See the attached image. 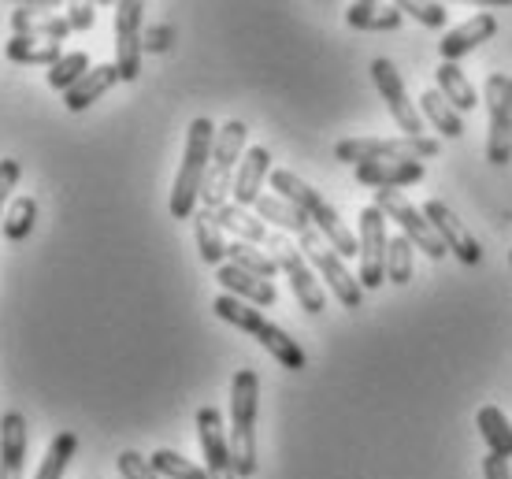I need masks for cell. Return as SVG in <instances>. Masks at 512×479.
<instances>
[{
    "instance_id": "1",
    "label": "cell",
    "mask_w": 512,
    "mask_h": 479,
    "mask_svg": "<svg viewBox=\"0 0 512 479\" xmlns=\"http://www.w3.org/2000/svg\"><path fill=\"white\" fill-rule=\"evenodd\" d=\"M271 190H275V197H282V201H290L294 208H301L308 220H312V227H316V231L331 242V249L338 253V257H342V260L360 257L357 234L342 223L338 208L327 205V197H323L320 190H312L301 175H294V171H286V168H275V171H271Z\"/></svg>"
},
{
    "instance_id": "2",
    "label": "cell",
    "mask_w": 512,
    "mask_h": 479,
    "mask_svg": "<svg viewBox=\"0 0 512 479\" xmlns=\"http://www.w3.org/2000/svg\"><path fill=\"white\" fill-rule=\"evenodd\" d=\"M216 134L208 116H197L186 130V149H182V168L171 186V216L175 220H193V208L201 201L205 190V175L212 164V149H216Z\"/></svg>"
},
{
    "instance_id": "3",
    "label": "cell",
    "mask_w": 512,
    "mask_h": 479,
    "mask_svg": "<svg viewBox=\"0 0 512 479\" xmlns=\"http://www.w3.org/2000/svg\"><path fill=\"white\" fill-rule=\"evenodd\" d=\"M256 409H260V376L238 368L231 379V457L238 479L256 476Z\"/></svg>"
},
{
    "instance_id": "4",
    "label": "cell",
    "mask_w": 512,
    "mask_h": 479,
    "mask_svg": "<svg viewBox=\"0 0 512 479\" xmlns=\"http://www.w3.org/2000/svg\"><path fill=\"white\" fill-rule=\"evenodd\" d=\"M212 312H216L223 324L238 327V331H249V335L264 346V350L275 357V361L282 364V368H290V372H301L308 364L305 350L297 346L294 338L286 335L279 324H271V320H264V312L253 309V305H245V301L231 298V294H219L216 301H212Z\"/></svg>"
},
{
    "instance_id": "5",
    "label": "cell",
    "mask_w": 512,
    "mask_h": 479,
    "mask_svg": "<svg viewBox=\"0 0 512 479\" xmlns=\"http://www.w3.org/2000/svg\"><path fill=\"white\" fill-rule=\"evenodd\" d=\"M442 153V142L438 138H342L334 145V160L342 164H386V160H431V156Z\"/></svg>"
},
{
    "instance_id": "6",
    "label": "cell",
    "mask_w": 512,
    "mask_h": 479,
    "mask_svg": "<svg viewBox=\"0 0 512 479\" xmlns=\"http://www.w3.org/2000/svg\"><path fill=\"white\" fill-rule=\"evenodd\" d=\"M245 138H249V127L242 119H231L223 123L216 134V149H212V164H208L205 175V190H201V201H205L208 212L227 205V194L234 190V175H238V164L245 156Z\"/></svg>"
},
{
    "instance_id": "7",
    "label": "cell",
    "mask_w": 512,
    "mask_h": 479,
    "mask_svg": "<svg viewBox=\"0 0 512 479\" xmlns=\"http://www.w3.org/2000/svg\"><path fill=\"white\" fill-rule=\"evenodd\" d=\"M301 253L305 260L323 275V283L331 286V294L342 301V309H360V301H364V286H360V275H353L346 268V260L338 257L331 249V242L323 238L316 227L312 231L301 234Z\"/></svg>"
},
{
    "instance_id": "8",
    "label": "cell",
    "mask_w": 512,
    "mask_h": 479,
    "mask_svg": "<svg viewBox=\"0 0 512 479\" xmlns=\"http://www.w3.org/2000/svg\"><path fill=\"white\" fill-rule=\"evenodd\" d=\"M375 208H379L390 223H397V231L405 234L412 242V249H420L423 257L442 260L449 253V249L442 246V238L435 234V227H431V220L423 216V208L412 205L401 190H379V194H375Z\"/></svg>"
},
{
    "instance_id": "9",
    "label": "cell",
    "mask_w": 512,
    "mask_h": 479,
    "mask_svg": "<svg viewBox=\"0 0 512 479\" xmlns=\"http://www.w3.org/2000/svg\"><path fill=\"white\" fill-rule=\"evenodd\" d=\"M271 257L279 264V272L290 279V290H294V298L301 301V309L308 316H320L327 309V294H323V286L316 283V275H312V264L305 260V253L286 238V234H271Z\"/></svg>"
},
{
    "instance_id": "10",
    "label": "cell",
    "mask_w": 512,
    "mask_h": 479,
    "mask_svg": "<svg viewBox=\"0 0 512 479\" xmlns=\"http://www.w3.org/2000/svg\"><path fill=\"white\" fill-rule=\"evenodd\" d=\"M490 112V134H487V160L490 164H509L512 160V78L509 75H490L483 86Z\"/></svg>"
},
{
    "instance_id": "11",
    "label": "cell",
    "mask_w": 512,
    "mask_h": 479,
    "mask_svg": "<svg viewBox=\"0 0 512 479\" xmlns=\"http://www.w3.org/2000/svg\"><path fill=\"white\" fill-rule=\"evenodd\" d=\"M360 286L364 290H379L386 283V249H390V231H386V216L375 205L360 208Z\"/></svg>"
},
{
    "instance_id": "12",
    "label": "cell",
    "mask_w": 512,
    "mask_h": 479,
    "mask_svg": "<svg viewBox=\"0 0 512 479\" xmlns=\"http://www.w3.org/2000/svg\"><path fill=\"white\" fill-rule=\"evenodd\" d=\"M141 23H145V4L138 0H123L116 4V71L119 82H134L141 75Z\"/></svg>"
},
{
    "instance_id": "13",
    "label": "cell",
    "mask_w": 512,
    "mask_h": 479,
    "mask_svg": "<svg viewBox=\"0 0 512 479\" xmlns=\"http://www.w3.org/2000/svg\"><path fill=\"white\" fill-rule=\"evenodd\" d=\"M197 439H201L208 479H238L231 457V435H227V424H223L216 405L197 409Z\"/></svg>"
},
{
    "instance_id": "14",
    "label": "cell",
    "mask_w": 512,
    "mask_h": 479,
    "mask_svg": "<svg viewBox=\"0 0 512 479\" xmlns=\"http://www.w3.org/2000/svg\"><path fill=\"white\" fill-rule=\"evenodd\" d=\"M372 78H375L379 97H383L386 108H390V116H394V123L405 130V138H423L420 108L409 101V93H405V82H401V75H397V67L390 64L386 56H379V60L372 64Z\"/></svg>"
},
{
    "instance_id": "15",
    "label": "cell",
    "mask_w": 512,
    "mask_h": 479,
    "mask_svg": "<svg viewBox=\"0 0 512 479\" xmlns=\"http://www.w3.org/2000/svg\"><path fill=\"white\" fill-rule=\"evenodd\" d=\"M423 216L431 220L435 234L442 238V246H446L453 257L461 260V264L475 268V264L483 260V249H479V242H475L472 231H468V227L457 220V212H453L446 201H427V205H423Z\"/></svg>"
},
{
    "instance_id": "16",
    "label": "cell",
    "mask_w": 512,
    "mask_h": 479,
    "mask_svg": "<svg viewBox=\"0 0 512 479\" xmlns=\"http://www.w3.org/2000/svg\"><path fill=\"white\" fill-rule=\"evenodd\" d=\"M498 34V19L490 12H475L472 19H464L461 26H453L446 38L438 41V52H442V64H457L468 52H475L479 45H487L490 38Z\"/></svg>"
},
{
    "instance_id": "17",
    "label": "cell",
    "mask_w": 512,
    "mask_h": 479,
    "mask_svg": "<svg viewBox=\"0 0 512 479\" xmlns=\"http://www.w3.org/2000/svg\"><path fill=\"white\" fill-rule=\"evenodd\" d=\"M271 153L264 145H253V149H245L242 164H238V175H234V205L242 208H253L260 197H264V179H271Z\"/></svg>"
},
{
    "instance_id": "18",
    "label": "cell",
    "mask_w": 512,
    "mask_h": 479,
    "mask_svg": "<svg viewBox=\"0 0 512 479\" xmlns=\"http://www.w3.org/2000/svg\"><path fill=\"white\" fill-rule=\"evenodd\" d=\"M360 186H372L375 194L379 190H401V186H416V182L427 179V168L420 160H386V164H360L353 168Z\"/></svg>"
},
{
    "instance_id": "19",
    "label": "cell",
    "mask_w": 512,
    "mask_h": 479,
    "mask_svg": "<svg viewBox=\"0 0 512 479\" xmlns=\"http://www.w3.org/2000/svg\"><path fill=\"white\" fill-rule=\"evenodd\" d=\"M26 446H30L26 416L23 413L0 416V479H23Z\"/></svg>"
},
{
    "instance_id": "20",
    "label": "cell",
    "mask_w": 512,
    "mask_h": 479,
    "mask_svg": "<svg viewBox=\"0 0 512 479\" xmlns=\"http://www.w3.org/2000/svg\"><path fill=\"white\" fill-rule=\"evenodd\" d=\"M216 283L223 286V294H231V298L245 301V305H253V309H271L279 294H275V283L268 279H256V275L242 272V268H234V264H223L216 268Z\"/></svg>"
},
{
    "instance_id": "21",
    "label": "cell",
    "mask_w": 512,
    "mask_h": 479,
    "mask_svg": "<svg viewBox=\"0 0 512 479\" xmlns=\"http://www.w3.org/2000/svg\"><path fill=\"white\" fill-rule=\"evenodd\" d=\"M212 216H216V223L223 227V231H231V234H234V242H249V246H264V249H268V242H271L268 223L256 220V216L249 212V208H242V205H234V201H227V205L216 208Z\"/></svg>"
},
{
    "instance_id": "22",
    "label": "cell",
    "mask_w": 512,
    "mask_h": 479,
    "mask_svg": "<svg viewBox=\"0 0 512 479\" xmlns=\"http://www.w3.org/2000/svg\"><path fill=\"white\" fill-rule=\"evenodd\" d=\"M119 82V71L116 64H93L90 67V75L82 78L78 86H71V90L64 93V104L71 108V112H86L93 101H101L104 93L112 90Z\"/></svg>"
},
{
    "instance_id": "23",
    "label": "cell",
    "mask_w": 512,
    "mask_h": 479,
    "mask_svg": "<svg viewBox=\"0 0 512 479\" xmlns=\"http://www.w3.org/2000/svg\"><path fill=\"white\" fill-rule=\"evenodd\" d=\"M401 8L397 4H372V0H357V4H349L346 8V23L353 30H368V34H394L397 26H401Z\"/></svg>"
},
{
    "instance_id": "24",
    "label": "cell",
    "mask_w": 512,
    "mask_h": 479,
    "mask_svg": "<svg viewBox=\"0 0 512 479\" xmlns=\"http://www.w3.org/2000/svg\"><path fill=\"white\" fill-rule=\"evenodd\" d=\"M475 428L487 442L490 457H501V461H512V420L501 413L498 405H483L475 413Z\"/></svg>"
},
{
    "instance_id": "25",
    "label": "cell",
    "mask_w": 512,
    "mask_h": 479,
    "mask_svg": "<svg viewBox=\"0 0 512 479\" xmlns=\"http://www.w3.org/2000/svg\"><path fill=\"white\" fill-rule=\"evenodd\" d=\"M256 220H264L268 227H279V231H290V234H301L312 231V220H308L301 208H294L290 201H282V197L275 194H264L260 201H256Z\"/></svg>"
},
{
    "instance_id": "26",
    "label": "cell",
    "mask_w": 512,
    "mask_h": 479,
    "mask_svg": "<svg viewBox=\"0 0 512 479\" xmlns=\"http://www.w3.org/2000/svg\"><path fill=\"white\" fill-rule=\"evenodd\" d=\"M4 56L12 60V64H26V67H52L64 49L56 45V41H45V38H30V34H12V41L4 45Z\"/></svg>"
},
{
    "instance_id": "27",
    "label": "cell",
    "mask_w": 512,
    "mask_h": 479,
    "mask_svg": "<svg viewBox=\"0 0 512 479\" xmlns=\"http://www.w3.org/2000/svg\"><path fill=\"white\" fill-rule=\"evenodd\" d=\"M435 90L442 93L457 112H472L475 104H479V93H475V86L468 82V75H464L457 64H438Z\"/></svg>"
},
{
    "instance_id": "28",
    "label": "cell",
    "mask_w": 512,
    "mask_h": 479,
    "mask_svg": "<svg viewBox=\"0 0 512 479\" xmlns=\"http://www.w3.org/2000/svg\"><path fill=\"white\" fill-rule=\"evenodd\" d=\"M420 112L427 116V123L442 134V138H449V142H457L464 134V119H461V112L453 108V104L442 97L438 90H427V93H420Z\"/></svg>"
},
{
    "instance_id": "29",
    "label": "cell",
    "mask_w": 512,
    "mask_h": 479,
    "mask_svg": "<svg viewBox=\"0 0 512 479\" xmlns=\"http://www.w3.org/2000/svg\"><path fill=\"white\" fill-rule=\"evenodd\" d=\"M193 234H197V249H201V260L205 264H216L223 268V260H227V242H223V227L216 223V216L201 208L197 216H193Z\"/></svg>"
},
{
    "instance_id": "30",
    "label": "cell",
    "mask_w": 512,
    "mask_h": 479,
    "mask_svg": "<svg viewBox=\"0 0 512 479\" xmlns=\"http://www.w3.org/2000/svg\"><path fill=\"white\" fill-rule=\"evenodd\" d=\"M227 260H231L234 268H242V272L256 275V279H275L279 275V264L271 253H264L260 246H249V242H227Z\"/></svg>"
},
{
    "instance_id": "31",
    "label": "cell",
    "mask_w": 512,
    "mask_h": 479,
    "mask_svg": "<svg viewBox=\"0 0 512 479\" xmlns=\"http://www.w3.org/2000/svg\"><path fill=\"white\" fill-rule=\"evenodd\" d=\"M90 56L86 52H64L56 64L45 71V82H49L52 90H60V93H67L71 86H78L82 78L90 75Z\"/></svg>"
},
{
    "instance_id": "32",
    "label": "cell",
    "mask_w": 512,
    "mask_h": 479,
    "mask_svg": "<svg viewBox=\"0 0 512 479\" xmlns=\"http://www.w3.org/2000/svg\"><path fill=\"white\" fill-rule=\"evenodd\" d=\"M75 454H78V435H75V431H60V435L49 442L45 461H41L38 476H34V479H64L67 465H71V457H75Z\"/></svg>"
},
{
    "instance_id": "33",
    "label": "cell",
    "mask_w": 512,
    "mask_h": 479,
    "mask_svg": "<svg viewBox=\"0 0 512 479\" xmlns=\"http://www.w3.org/2000/svg\"><path fill=\"white\" fill-rule=\"evenodd\" d=\"M34 220H38V201L34 197H15L8 212H4V220H0V231L8 242H23L26 234L34 231Z\"/></svg>"
},
{
    "instance_id": "34",
    "label": "cell",
    "mask_w": 512,
    "mask_h": 479,
    "mask_svg": "<svg viewBox=\"0 0 512 479\" xmlns=\"http://www.w3.org/2000/svg\"><path fill=\"white\" fill-rule=\"evenodd\" d=\"M412 253H416V249H412V242L405 234H394V238H390V249H386V279L394 286H405L412 279V260H416Z\"/></svg>"
},
{
    "instance_id": "35",
    "label": "cell",
    "mask_w": 512,
    "mask_h": 479,
    "mask_svg": "<svg viewBox=\"0 0 512 479\" xmlns=\"http://www.w3.org/2000/svg\"><path fill=\"white\" fill-rule=\"evenodd\" d=\"M149 461H153V468L160 472V479H208L205 468L186 461V457L175 454V450H156Z\"/></svg>"
},
{
    "instance_id": "36",
    "label": "cell",
    "mask_w": 512,
    "mask_h": 479,
    "mask_svg": "<svg viewBox=\"0 0 512 479\" xmlns=\"http://www.w3.org/2000/svg\"><path fill=\"white\" fill-rule=\"evenodd\" d=\"M401 8V15H412L420 26H427V30H442V26L449 23V8L446 4H420V0H401L397 4Z\"/></svg>"
},
{
    "instance_id": "37",
    "label": "cell",
    "mask_w": 512,
    "mask_h": 479,
    "mask_svg": "<svg viewBox=\"0 0 512 479\" xmlns=\"http://www.w3.org/2000/svg\"><path fill=\"white\" fill-rule=\"evenodd\" d=\"M116 465H119V479H160V472L153 468V461L134 454V450H123V454L116 457Z\"/></svg>"
},
{
    "instance_id": "38",
    "label": "cell",
    "mask_w": 512,
    "mask_h": 479,
    "mask_svg": "<svg viewBox=\"0 0 512 479\" xmlns=\"http://www.w3.org/2000/svg\"><path fill=\"white\" fill-rule=\"evenodd\" d=\"M19 179H23V164L12 160V156H4L0 160V220L8 212V201H12V190L19 186Z\"/></svg>"
},
{
    "instance_id": "39",
    "label": "cell",
    "mask_w": 512,
    "mask_h": 479,
    "mask_svg": "<svg viewBox=\"0 0 512 479\" xmlns=\"http://www.w3.org/2000/svg\"><path fill=\"white\" fill-rule=\"evenodd\" d=\"M52 15V4H15L12 8V30L15 34H26L30 26H38L41 19Z\"/></svg>"
},
{
    "instance_id": "40",
    "label": "cell",
    "mask_w": 512,
    "mask_h": 479,
    "mask_svg": "<svg viewBox=\"0 0 512 479\" xmlns=\"http://www.w3.org/2000/svg\"><path fill=\"white\" fill-rule=\"evenodd\" d=\"M26 34H30V38L56 41V45H60V41H64L67 34H71V23H67V15H49V19H41L38 26H30Z\"/></svg>"
},
{
    "instance_id": "41",
    "label": "cell",
    "mask_w": 512,
    "mask_h": 479,
    "mask_svg": "<svg viewBox=\"0 0 512 479\" xmlns=\"http://www.w3.org/2000/svg\"><path fill=\"white\" fill-rule=\"evenodd\" d=\"M171 41H175V26H171V23L149 26V30L141 34V45H145V52H167V49H171Z\"/></svg>"
},
{
    "instance_id": "42",
    "label": "cell",
    "mask_w": 512,
    "mask_h": 479,
    "mask_svg": "<svg viewBox=\"0 0 512 479\" xmlns=\"http://www.w3.org/2000/svg\"><path fill=\"white\" fill-rule=\"evenodd\" d=\"M67 23H71V30H90L97 23V8L93 4H71L67 8Z\"/></svg>"
},
{
    "instance_id": "43",
    "label": "cell",
    "mask_w": 512,
    "mask_h": 479,
    "mask_svg": "<svg viewBox=\"0 0 512 479\" xmlns=\"http://www.w3.org/2000/svg\"><path fill=\"white\" fill-rule=\"evenodd\" d=\"M483 476L487 479H512V468H509V461H501V457H483Z\"/></svg>"
},
{
    "instance_id": "44",
    "label": "cell",
    "mask_w": 512,
    "mask_h": 479,
    "mask_svg": "<svg viewBox=\"0 0 512 479\" xmlns=\"http://www.w3.org/2000/svg\"><path fill=\"white\" fill-rule=\"evenodd\" d=\"M509 264H512V249H509Z\"/></svg>"
}]
</instances>
